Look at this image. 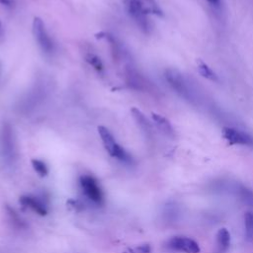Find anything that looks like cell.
Instances as JSON below:
<instances>
[{"instance_id": "obj_19", "label": "cell", "mask_w": 253, "mask_h": 253, "mask_svg": "<svg viewBox=\"0 0 253 253\" xmlns=\"http://www.w3.org/2000/svg\"><path fill=\"white\" fill-rule=\"evenodd\" d=\"M32 165L34 170L41 176V177H44L47 175L48 170L47 167L45 165V163L40 159H32Z\"/></svg>"}, {"instance_id": "obj_10", "label": "cell", "mask_w": 253, "mask_h": 253, "mask_svg": "<svg viewBox=\"0 0 253 253\" xmlns=\"http://www.w3.org/2000/svg\"><path fill=\"white\" fill-rule=\"evenodd\" d=\"M20 203L26 207L31 209L32 211H34L36 213L40 214V215H45L47 213L46 208L43 205L42 202H41L39 199H37L36 197H32V196H22L20 198Z\"/></svg>"}, {"instance_id": "obj_15", "label": "cell", "mask_w": 253, "mask_h": 253, "mask_svg": "<svg viewBox=\"0 0 253 253\" xmlns=\"http://www.w3.org/2000/svg\"><path fill=\"white\" fill-rule=\"evenodd\" d=\"M244 225H245V236L248 241L253 240V212L247 211L244 215Z\"/></svg>"}, {"instance_id": "obj_4", "label": "cell", "mask_w": 253, "mask_h": 253, "mask_svg": "<svg viewBox=\"0 0 253 253\" xmlns=\"http://www.w3.org/2000/svg\"><path fill=\"white\" fill-rule=\"evenodd\" d=\"M79 183L84 195L89 200L98 205H102L104 203L103 191L93 176L83 175L80 177Z\"/></svg>"}, {"instance_id": "obj_2", "label": "cell", "mask_w": 253, "mask_h": 253, "mask_svg": "<svg viewBox=\"0 0 253 253\" xmlns=\"http://www.w3.org/2000/svg\"><path fill=\"white\" fill-rule=\"evenodd\" d=\"M164 77L169 86L183 99L192 100V92L188 81L184 77V75L176 68H167L164 71Z\"/></svg>"}, {"instance_id": "obj_3", "label": "cell", "mask_w": 253, "mask_h": 253, "mask_svg": "<svg viewBox=\"0 0 253 253\" xmlns=\"http://www.w3.org/2000/svg\"><path fill=\"white\" fill-rule=\"evenodd\" d=\"M1 153L4 160L11 164L17 156L16 141L13 127L9 123H4L1 130Z\"/></svg>"}, {"instance_id": "obj_17", "label": "cell", "mask_w": 253, "mask_h": 253, "mask_svg": "<svg viewBox=\"0 0 253 253\" xmlns=\"http://www.w3.org/2000/svg\"><path fill=\"white\" fill-rule=\"evenodd\" d=\"M85 60L94 67V69H96L98 72H101L103 69H104V65L102 63V60L101 58L96 55L95 53H92V52H89L85 55Z\"/></svg>"}, {"instance_id": "obj_8", "label": "cell", "mask_w": 253, "mask_h": 253, "mask_svg": "<svg viewBox=\"0 0 253 253\" xmlns=\"http://www.w3.org/2000/svg\"><path fill=\"white\" fill-rule=\"evenodd\" d=\"M167 247L174 251L185 252V253H199V244L186 236H174L167 242Z\"/></svg>"}, {"instance_id": "obj_16", "label": "cell", "mask_w": 253, "mask_h": 253, "mask_svg": "<svg viewBox=\"0 0 253 253\" xmlns=\"http://www.w3.org/2000/svg\"><path fill=\"white\" fill-rule=\"evenodd\" d=\"M238 196L243 204L249 207H253V191L241 186L238 189Z\"/></svg>"}, {"instance_id": "obj_23", "label": "cell", "mask_w": 253, "mask_h": 253, "mask_svg": "<svg viewBox=\"0 0 253 253\" xmlns=\"http://www.w3.org/2000/svg\"><path fill=\"white\" fill-rule=\"evenodd\" d=\"M3 34H4V29H3V26H2V24L0 22V37H2Z\"/></svg>"}, {"instance_id": "obj_18", "label": "cell", "mask_w": 253, "mask_h": 253, "mask_svg": "<svg viewBox=\"0 0 253 253\" xmlns=\"http://www.w3.org/2000/svg\"><path fill=\"white\" fill-rule=\"evenodd\" d=\"M6 210H7V212H8V215H9V218L10 220L13 222V224L17 227H20V228H23L26 226L25 222L23 221V219L18 215V213L12 209L10 208L9 206L6 207Z\"/></svg>"}, {"instance_id": "obj_14", "label": "cell", "mask_w": 253, "mask_h": 253, "mask_svg": "<svg viewBox=\"0 0 253 253\" xmlns=\"http://www.w3.org/2000/svg\"><path fill=\"white\" fill-rule=\"evenodd\" d=\"M217 249L220 253L225 252L230 245V233L226 228H220L216 234Z\"/></svg>"}, {"instance_id": "obj_7", "label": "cell", "mask_w": 253, "mask_h": 253, "mask_svg": "<svg viewBox=\"0 0 253 253\" xmlns=\"http://www.w3.org/2000/svg\"><path fill=\"white\" fill-rule=\"evenodd\" d=\"M122 2L124 3V6L129 17L132 18V20L136 23V25L140 28L141 31L148 34L151 30V25L147 18V15H145L138 8L134 0H122Z\"/></svg>"}, {"instance_id": "obj_6", "label": "cell", "mask_w": 253, "mask_h": 253, "mask_svg": "<svg viewBox=\"0 0 253 253\" xmlns=\"http://www.w3.org/2000/svg\"><path fill=\"white\" fill-rule=\"evenodd\" d=\"M33 34H34V37H35L39 46L41 47V49L42 51H44L45 53H50L53 50L52 41L50 40V38L46 32L44 23L42 22V20L40 17L34 18Z\"/></svg>"}, {"instance_id": "obj_22", "label": "cell", "mask_w": 253, "mask_h": 253, "mask_svg": "<svg viewBox=\"0 0 253 253\" xmlns=\"http://www.w3.org/2000/svg\"><path fill=\"white\" fill-rule=\"evenodd\" d=\"M14 3V0H0V4L5 6H12Z\"/></svg>"}, {"instance_id": "obj_13", "label": "cell", "mask_w": 253, "mask_h": 253, "mask_svg": "<svg viewBox=\"0 0 253 253\" xmlns=\"http://www.w3.org/2000/svg\"><path fill=\"white\" fill-rule=\"evenodd\" d=\"M197 63V69L199 71V73L206 79L212 81V82H217L218 81V76L217 74L202 59H197L196 60Z\"/></svg>"}, {"instance_id": "obj_21", "label": "cell", "mask_w": 253, "mask_h": 253, "mask_svg": "<svg viewBox=\"0 0 253 253\" xmlns=\"http://www.w3.org/2000/svg\"><path fill=\"white\" fill-rule=\"evenodd\" d=\"M213 8H219L221 6V0H206Z\"/></svg>"}, {"instance_id": "obj_1", "label": "cell", "mask_w": 253, "mask_h": 253, "mask_svg": "<svg viewBox=\"0 0 253 253\" xmlns=\"http://www.w3.org/2000/svg\"><path fill=\"white\" fill-rule=\"evenodd\" d=\"M98 133L102 139L105 149L111 156L116 157L119 160L126 162V163H130L132 161L131 156L120 144L117 143L114 135L106 126H99Z\"/></svg>"}, {"instance_id": "obj_9", "label": "cell", "mask_w": 253, "mask_h": 253, "mask_svg": "<svg viewBox=\"0 0 253 253\" xmlns=\"http://www.w3.org/2000/svg\"><path fill=\"white\" fill-rule=\"evenodd\" d=\"M151 118L153 123L155 124V126H157V128L166 136L169 137H174L175 136V130L173 128L172 124L170 123V121L165 118L164 116L157 114V113H151Z\"/></svg>"}, {"instance_id": "obj_12", "label": "cell", "mask_w": 253, "mask_h": 253, "mask_svg": "<svg viewBox=\"0 0 253 253\" xmlns=\"http://www.w3.org/2000/svg\"><path fill=\"white\" fill-rule=\"evenodd\" d=\"M138 8L145 14H152L158 17H163V11L155 0H134Z\"/></svg>"}, {"instance_id": "obj_5", "label": "cell", "mask_w": 253, "mask_h": 253, "mask_svg": "<svg viewBox=\"0 0 253 253\" xmlns=\"http://www.w3.org/2000/svg\"><path fill=\"white\" fill-rule=\"evenodd\" d=\"M222 136L230 145H243L253 148V135L245 130L232 127L223 126Z\"/></svg>"}, {"instance_id": "obj_11", "label": "cell", "mask_w": 253, "mask_h": 253, "mask_svg": "<svg viewBox=\"0 0 253 253\" xmlns=\"http://www.w3.org/2000/svg\"><path fill=\"white\" fill-rule=\"evenodd\" d=\"M131 116L133 118V120L135 121L136 125L139 126V128L146 134V135H150L152 133V126L150 124V122L148 121V119L145 117V115L137 108L133 107L130 110Z\"/></svg>"}, {"instance_id": "obj_20", "label": "cell", "mask_w": 253, "mask_h": 253, "mask_svg": "<svg viewBox=\"0 0 253 253\" xmlns=\"http://www.w3.org/2000/svg\"><path fill=\"white\" fill-rule=\"evenodd\" d=\"M134 253H150V246L145 244V245H140L136 248L133 249Z\"/></svg>"}]
</instances>
